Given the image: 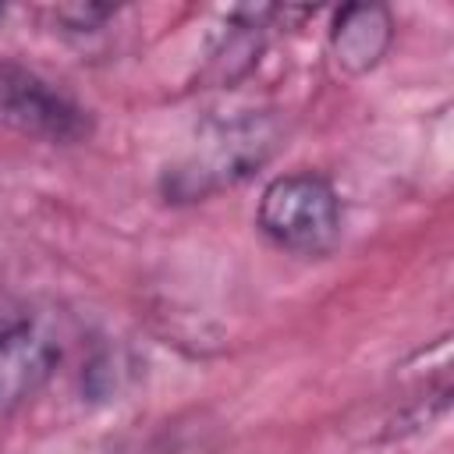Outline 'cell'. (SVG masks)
<instances>
[{
	"mask_svg": "<svg viewBox=\"0 0 454 454\" xmlns=\"http://www.w3.org/2000/svg\"><path fill=\"white\" fill-rule=\"evenodd\" d=\"M284 124L266 110H241L216 117L199 128L192 145L167 163L160 174V192L167 202H202L241 181L273 160L280 149Z\"/></svg>",
	"mask_w": 454,
	"mask_h": 454,
	"instance_id": "6da1fadb",
	"label": "cell"
},
{
	"mask_svg": "<svg viewBox=\"0 0 454 454\" xmlns=\"http://www.w3.org/2000/svg\"><path fill=\"white\" fill-rule=\"evenodd\" d=\"M340 195L316 170L273 177L255 202L259 234L291 255H326L340 241Z\"/></svg>",
	"mask_w": 454,
	"mask_h": 454,
	"instance_id": "3957f363",
	"label": "cell"
},
{
	"mask_svg": "<svg viewBox=\"0 0 454 454\" xmlns=\"http://www.w3.org/2000/svg\"><path fill=\"white\" fill-rule=\"evenodd\" d=\"M67 351L60 312L0 294V429L46 387Z\"/></svg>",
	"mask_w": 454,
	"mask_h": 454,
	"instance_id": "7a4b0ae2",
	"label": "cell"
},
{
	"mask_svg": "<svg viewBox=\"0 0 454 454\" xmlns=\"http://www.w3.org/2000/svg\"><path fill=\"white\" fill-rule=\"evenodd\" d=\"M0 131L53 145H74L89 138L92 121L85 106H78L43 74L0 60Z\"/></svg>",
	"mask_w": 454,
	"mask_h": 454,
	"instance_id": "277c9868",
	"label": "cell"
},
{
	"mask_svg": "<svg viewBox=\"0 0 454 454\" xmlns=\"http://www.w3.org/2000/svg\"><path fill=\"white\" fill-rule=\"evenodd\" d=\"M394 43V18L383 4H348L333 14L330 53L340 71L365 74L372 71Z\"/></svg>",
	"mask_w": 454,
	"mask_h": 454,
	"instance_id": "5b68a950",
	"label": "cell"
}]
</instances>
